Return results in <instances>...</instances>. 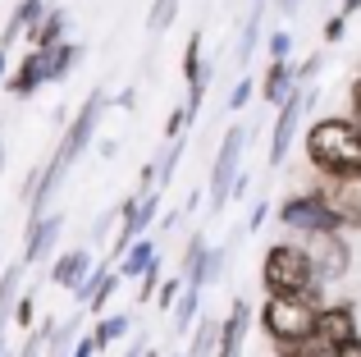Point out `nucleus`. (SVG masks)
<instances>
[{
	"label": "nucleus",
	"instance_id": "obj_23",
	"mask_svg": "<svg viewBox=\"0 0 361 357\" xmlns=\"http://www.w3.org/2000/svg\"><path fill=\"white\" fill-rule=\"evenodd\" d=\"M78 334H82V316H78V312L64 316V321L55 325L51 344H46V357H73V344H78Z\"/></svg>",
	"mask_w": 361,
	"mask_h": 357
},
{
	"label": "nucleus",
	"instance_id": "obj_18",
	"mask_svg": "<svg viewBox=\"0 0 361 357\" xmlns=\"http://www.w3.org/2000/svg\"><path fill=\"white\" fill-rule=\"evenodd\" d=\"M270 5H274V0H256L252 14H247V23H243V37H238V64H243V69L252 64L256 46H261V37H265V9H270Z\"/></svg>",
	"mask_w": 361,
	"mask_h": 357
},
{
	"label": "nucleus",
	"instance_id": "obj_20",
	"mask_svg": "<svg viewBox=\"0 0 361 357\" xmlns=\"http://www.w3.org/2000/svg\"><path fill=\"white\" fill-rule=\"evenodd\" d=\"M46 9H51V5H46V0H18V9H14V14H9L5 32H0V46H9V42H14V37H23V32H27V28H32V23H42V18H46Z\"/></svg>",
	"mask_w": 361,
	"mask_h": 357
},
{
	"label": "nucleus",
	"instance_id": "obj_44",
	"mask_svg": "<svg viewBox=\"0 0 361 357\" xmlns=\"http://www.w3.org/2000/svg\"><path fill=\"white\" fill-rule=\"evenodd\" d=\"M357 9H361V0H338V14H348V18H353Z\"/></svg>",
	"mask_w": 361,
	"mask_h": 357
},
{
	"label": "nucleus",
	"instance_id": "obj_39",
	"mask_svg": "<svg viewBox=\"0 0 361 357\" xmlns=\"http://www.w3.org/2000/svg\"><path fill=\"white\" fill-rule=\"evenodd\" d=\"M343 32H348V14H329V18H325V28H320V37H325L329 46L343 42Z\"/></svg>",
	"mask_w": 361,
	"mask_h": 357
},
{
	"label": "nucleus",
	"instance_id": "obj_9",
	"mask_svg": "<svg viewBox=\"0 0 361 357\" xmlns=\"http://www.w3.org/2000/svg\"><path fill=\"white\" fill-rule=\"evenodd\" d=\"M311 92L302 87H293L288 97L279 101V115H274V133H270V165H283L288 161V152H293V138H298V128H302V115H307V106H311Z\"/></svg>",
	"mask_w": 361,
	"mask_h": 357
},
{
	"label": "nucleus",
	"instance_id": "obj_27",
	"mask_svg": "<svg viewBox=\"0 0 361 357\" xmlns=\"http://www.w3.org/2000/svg\"><path fill=\"white\" fill-rule=\"evenodd\" d=\"M202 46H206L202 32H192V37H188V46H183V78H188V83L211 78V73H206V64H202Z\"/></svg>",
	"mask_w": 361,
	"mask_h": 357
},
{
	"label": "nucleus",
	"instance_id": "obj_30",
	"mask_svg": "<svg viewBox=\"0 0 361 357\" xmlns=\"http://www.w3.org/2000/svg\"><path fill=\"white\" fill-rule=\"evenodd\" d=\"M174 14H178V0H151V9H147V28H151V32H165V28L174 23Z\"/></svg>",
	"mask_w": 361,
	"mask_h": 357
},
{
	"label": "nucleus",
	"instance_id": "obj_46",
	"mask_svg": "<svg viewBox=\"0 0 361 357\" xmlns=\"http://www.w3.org/2000/svg\"><path fill=\"white\" fill-rule=\"evenodd\" d=\"M274 5H279L283 14H298V5H302V0H274Z\"/></svg>",
	"mask_w": 361,
	"mask_h": 357
},
{
	"label": "nucleus",
	"instance_id": "obj_47",
	"mask_svg": "<svg viewBox=\"0 0 361 357\" xmlns=\"http://www.w3.org/2000/svg\"><path fill=\"white\" fill-rule=\"evenodd\" d=\"M0 357H14V353H9V349H5V334H0Z\"/></svg>",
	"mask_w": 361,
	"mask_h": 357
},
{
	"label": "nucleus",
	"instance_id": "obj_12",
	"mask_svg": "<svg viewBox=\"0 0 361 357\" xmlns=\"http://www.w3.org/2000/svg\"><path fill=\"white\" fill-rule=\"evenodd\" d=\"M247 330H252V303L233 298L229 316H220V349H215V357H238L247 344Z\"/></svg>",
	"mask_w": 361,
	"mask_h": 357
},
{
	"label": "nucleus",
	"instance_id": "obj_48",
	"mask_svg": "<svg viewBox=\"0 0 361 357\" xmlns=\"http://www.w3.org/2000/svg\"><path fill=\"white\" fill-rule=\"evenodd\" d=\"M142 357H160V353H151V349H142Z\"/></svg>",
	"mask_w": 361,
	"mask_h": 357
},
{
	"label": "nucleus",
	"instance_id": "obj_17",
	"mask_svg": "<svg viewBox=\"0 0 361 357\" xmlns=\"http://www.w3.org/2000/svg\"><path fill=\"white\" fill-rule=\"evenodd\" d=\"M197 321H202V284L188 279L183 294H178V303L169 307V325H174V334H188Z\"/></svg>",
	"mask_w": 361,
	"mask_h": 357
},
{
	"label": "nucleus",
	"instance_id": "obj_4",
	"mask_svg": "<svg viewBox=\"0 0 361 357\" xmlns=\"http://www.w3.org/2000/svg\"><path fill=\"white\" fill-rule=\"evenodd\" d=\"M247 138L252 128L247 124H233L229 133L220 138V152H215V165H211V215H224L233 202V178L243 170V152H247Z\"/></svg>",
	"mask_w": 361,
	"mask_h": 357
},
{
	"label": "nucleus",
	"instance_id": "obj_31",
	"mask_svg": "<svg viewBox=\"0 0 361 357\" xmlns=\"http://www.w3.org/2000/svg\"><path fill=\"white\" fill-rule=\"evenodd\" d=\"M156 289H160V257H156V261H151V266L137 275V303H142V307L156 303Z\"/></svg>",
	"mask_w": 361,
	"mask_h": 357
},
{
	"label": "nucleus",
	"instance_id": "obj_24",
	"mask_svg": "<svg viewBox=\"0 0 361 357\" xmlns=\"http://www.w3.org/2000/svg\"><path fill=\"white\" fill-rule=\"evenodd\" d=\"M215 349H220V321L206 316V321L192 325V344H188V353H192V357H215Z\"/></svg>",
	"mask_w": 361,
	"mask_h": 357
},
{
	"label": "nucleus",
	"instance_id": "obj_38",
	"mask_svg": "<svg viewBox=\"0 0 361 357\" xmlns=\"http://www.w3.org/2000/svg\"><path fill=\"white\" fill-rule=\"evenodd\" d=\"M252 92H256V83L252 78H238V87L229 92V110H247V106H252Z\"/></svg>",
	"mask_w": 361,
	"mask_h": 357
},
{
	"label": "nucleus",
	"instance_id": "obj_1",
	"mask_svg": "<svg viewBox=\"0 0 361 357\" xmlns=\"http://www.w3.org/2000/svg\"><path fill=\"white\" fill-rule=\"evenodd\" d=\"M302 152H307L316 174L353 178L361 183V124L353 115H320L302 133Z\"/></svg>",
	"mask_w": 361,
	"mask_h": 357
},
{
	"label": "nucleus",
	"instance_id": "obj_41",
	"mask_svg": "<svg viewBox=\"0 0 361 357\" xmlns=\"http://www.w3.org/2000/svg\"><path fill=\"white\" fill-rule=\"evenodd\" d=\"M265 220H270V202H252V211H247V229L256 234Z\"/></svg>",
	"mask_w": 361,
	"mask_h": 357
},
{
	"label": "nucleus",
	"instance_id": "obj_16",
	"mask_svg": "<svg viewBox=\"0 0 361 357\" xmlns=\"http://www.w3.org/2000/svg\"><path fill=\"white\" fill-rule=\"evenodd\" d=\"M42 55H46V78H51V83H64V78H69V73L82 64L87 46H82V42H69V37H64L60 46H51V51H42Z\"/></svg>",
	"mask_w": 361,
	"mask_h": 357
},
{
	"label": "nucleus",
	"instance_id": "obj_42",
	"mask_svg": "<svg viewBox=\"0 0 361 357\" xmlns=\"http://www.w3.org/2000/svg\"><path fill=\"white\" fill-rule=\"evenodd\" d=\"M348 115L361 124V78H353V87H348Z\"/></svg>",
	"mask_w": 361,
	"mask_h": 357
},
{
	"label": "nucleus",
	"instance_id": "obj_2",
	"mask_svg": "<svg viewBox=\"0 0 361 357\" xmlns=\"http://www.w3.org/2000/svg\"><path fill=\"white\" fill-rule=\"evenodd\" d=\"M261 289L279 298H302V303L325 307V284L316 275V261H311L307 243H270L261 257Z\"/></svg>",
	"mask_w": 361,
	"mask_h": 357
},
{
	"label": "nucleus",
	"instance_id": "obj_45",
	"mask_svg": "<svg viewBox=\"0 0 361 357\" xmlns=\"http://www.w3.org/2000/svg\"><path fill=\"white\" fill-rule=\"evenodd\" d=\"M115 106H119V110H133V106H137V92H123V97L115 101Z\"/></svg>",
	"mask_w": 361,
	"mask_h": 357
},
{
	"label": "nucleus",
	"instance_id": "obj_21",
	"mask_svg": "<svg viewBox=\"0 0 361 357\" xmlns=\"http://www.w3.org/2000/svg\"><path fill=\"white\" fill-rule=\"evenodd\" d=\"M160 257V248H156V238H151V234H142V238H133V248L128 252H123V261H119V275L123 279H137L142 275V270H147L151 266V261H156Z\"/></svg>",
	"mask_w": 361,
	"mask_h": 357
},
{
	"label": "nucleus",
	"instance_id": "obj_8",
	"mask_svg": "<svg viewBox=\"0 0 361 357\" xmlns=\"http://www.w3.org/2000/svg\"><path fill=\"white\" fill-rule=\"evenodd\" d=\"M311 193H316L320 202L338 215L343 234L361 229V183H353V178H334V174H320L316 183H311Z\"/></svg>",
	"mask_w": 361,
	"mask_h": 357
},
{
	"label": "nucleus",
	"instance_id": "obj_50",
	"mask_svg": "<svg viewBox=\"0 0 361 357\" xmlns=\"http://www.w3.org/2000/svg\"><path fill=\"white\" fill-rule=\"evenodd\" d=\"M174 357H192V353H174Z\"/></svg>",
	"mask_w": 361,
	"mask_h": 357
},
{
	"label": "nucleus",
	"instance_id": "obj_49",
	"mask_svg": "<svg viewBox=\"0 0 361 357\" xmlns=\"http://www.w3.org/2000/svg\"><path fill=\"white\" fill-rule=\"evenodd\" d=\"M0 161H5V143H0Z\"/></svg>",
	"mask_w": 361,
	"mask_h": 357
},
{
	"label": "nucleus",
	"instance_id": "obj_14",
	"mask_svg": "<svg viewBox=\"0 0 361 357\" xmlns=\"http://www.w3.org/2000/svg\"><path fill=\"white\" fill-rule=\"evenodd\" d=\"M42 83H51V78H46V55L32 46V51H27L23 60H18V69H9L5 87L14 92V97H32V92L42 87Z\"/></svg>",
	"mask_w": 361,
	"mask_h": 357
},
{
	"label": "nucleus",
	"instance_id": "obj_40",
	"mask_svg": "<svg viewBox=\"0 0 361 357\" xmlns=\"http://www.w3.org/2000/svg\"><path fill=\"white\" fill-rule=\"evenodd\" d=\"M320 64H325V55H307V60H302L298 69H293V78H298L302 87H307V83H311V78H316V73H320Z\"/></svg>",
	"mask_w": 361,
	"mask_h": 357
},
{
	"label": "nucleus",
	"instance_id": "obj_29",
	"mask_svg": "<svg viewBox=\"0 0 361 357\" xmlns=\"http://www.w3.org/2000/svg\"><path fill=\"white\" fill-rule=\"evenodd\" d=\"M224 261H229V252H224V248H211V252H206V261H202V275H197L192 279V284H220V275H224Z\"/></svg>",
	"mask_w": 361,
	"mask_h": 357
},
{
	"label": "nucleus",
	"instance_id": "obj_11",
	"mask_svg": "<svg viewBox=\"0 0 361 357\" xmlns=\"http://www.w3.org/2000/svg\"><path fill=\"white\" fill-rule=\"evenodd\" d=\"M64 234V215L60 211H46L37 215V220H27V234H23V266H37V261H46L55 252V243H60Z\"/></svg>",
	"mask_w": 361,
	"mask_h": 357
},
{
	"label": "nucleus",
	"instance_id": "obj_7",
	"mask_svg": "<svg viewBox=\"0 0 361 357\" xmlns=\"http://www.w3.org/2000/svg\"><path fill=\"white\" fill-rule=\"evenodd\" d=\"M307 248H311V261H316V275H320V284H338V279L353 270V248H348V238H343V229H334V234H307Z\"/></svg>",
	"mask_w": 361,
	"mask_h": 357
},
{
	"label": "nucleus",
	"instance_id": "obj_28",
	"mask_svg": "<svg viewBox=\"0 0 361 357\" xmlns=\"http://www.w3.org/2000/svg\"><path fill=\"white\" fill-rule=\"evenodd\" d=\"M55 316H46L42 325H32V330H27V339H23V349H18L14 357H46V344H51V334H55Z\"/></svg>",
	"mask_w": 361,
	"mask_h": 357
},
{
	"label": "nucleus",
	"instance_id": "obj_3",
	"mask_svg": "<svg viewBox=\"0 0 361 357\" xmlns=\"http://www.w3.org/2000/svg\"><path fill=\"white\" fill-rule=\"evenodd\" d=\"M316 303H302V298H279V294H265L261 312V334L270 344H283V339H311L316 334Z\"/></svg>",
	"mask_w": 361,
	"mask_h": 357
},
{
	"label": "nucleus",
	"instance_id": "obj_36",
	"mask_svg": "<svg viewBox=\"0 0 361 357\" xmlns=\"http://www.w3.org/2000/svg\"><path fill=\"white\" fill-rule=\"evenodd\" d=\"M192 124V115H188V106H174L169 110V124H165V143H174V138H183V128Z\"/></svg>",
	"mask_w": 361,
	"mask_h": 357
},
{
	"label": "nucleus",
	"instance_id": "obj_32",
	"mask_svg": "<svg viewBox=\"0 0 361 357\" xmlns=\"http://www.w3.org/2000/svg\"><path fill=\"white\" fill-rule=\"evenodd\" d=\"M119 279H123V275H119L115 266H110V270H106V279H101V284H97V294H92V303H87L92 312H106V307H110V298H115Z\"/></svg>",
	"mask_w": 361,
	"mask_h": 357
},
{
	"label": "nucleus",
	"instance_id": "obj_25",
	"mask_svg": "<svg viewBox=\"0 0 361 357\" xmlns=\"http://www.w3.org/2000/svg\"><path fill=\"white\" fill-rule=\"evenodd\" d=\"M206 252H211L206 234H192V238L183 243V257H178V275H183V279H197V275H202V261H206Z\"/></svg>",
	"mask_w": 361,
	"mask_h": 357
},
{
	"label": "nucleus",
	"instance_id": "obj_15",
	"mask_svg": "<svg viewBox=\"0 0 361 357\" xmlns=\"http://www.w3.org/2000/svg\"><path fill=\"white\" fill-rule=\"evenodd\" d=\"M293 87H298V78H293V64L288 60H270V64H265V73H261V83H256L261 101H265V106H274V110H279V101L288 97Z\"/></svg>",
	"mask_w": 361,
	"mask_h": 357
},
{
	"label": "nucleus",
	"instance_id": "obj_5",
	"mask_svg": "<svg viewBox=\"0 0 361 357\" xmlns=\"http://www.w3.org/2000/svg\"><path fill=\"white\" fill-rule=\"evenodd\" d=\"M274 220H279L283 229H293V234H334V229H343L338 215L329 211L311 188L307 193H288L283 197V202L274 206Z\"/></svg>",
	"mask_w": 361,
	"mask_h": 357
},
{
	"label": "nucleus",
	"instance_id": "obj_43",
	"mask_svg": "<svg viewBox=\"0 0 361 357\" xmlns=\"http://www.w3.org/2000/svg\"><path fill=\"white\" fill-rule=\"evenodd\" d=\"M5 78H9V46H0V87H5Z\"/></svg>",
	"mask_w": 361,
	"mask_h": 357
},
{
	"label": "nucleus",
	"instance_id": "obj_13",
	"mask_svg": "<svg viewBox=\"0 0 361 357\" xmlns=\"http://www.w3.org/2000/svg\"><path fill=\"white\" fill-rule=\"evenodd\" d=\"M92 275V252L87 248H69V252H60V257H55V266H51V284L55 289H78L82 279Z\"/></svg>",
	"mask_w": 361,
	"mask_h": 357
},
{
	"label": "nucleus",
	"instance_id": "obj_6",
	"mask_svg": "<svg viewBox=\"0 0 361 357\" xmlns=\"http://www.w3.org/2000/svg\"><path fill=\"white\" fill-rule=\"evenodd\" d=\"M106 106H110L106 87H92L87 97H82V106H78V115H73V124L64 128L60 147H55V156H60L64 165H73V161H78V156L92 147V138H97V124H101V115H106Z\"/></svg>",
	"mask_w": 361,
	"mask_h": 357
},
{
	"label": "nucleus",
	"instance_id": "obj_19",
	"mask_svg": "<svg viewBox=\"0 0 361 357\" xmlns=\"http://www.w3.org/2000/svg\"><path fill=\"white\" fill-rule=\"evenodd\" d=\"M64 23H69V14L64 9H46V18L42 23H32L27 28V46H37V51H51V46H60L64 42Z\"/></svg>",
	"mask_w": 361,
	"mask_h": 357
},
{
	"label": "nucleus",
	"instance_id": "obj_37",
	"mask_svg": "<svg viewBox=\"0 0 361 357\" xmlns=\"http://www.w3.org/2000/svg\"><path fill=\"white\" fill-rule=\"evenodd\" d=\"M14 321L23 325V330H32V321H37V294H18V307H14Z\"/></svg>",
	"mask_w": 361,
	"mask_h": 357
},
{
	"label": "nucleus",
	"instance_id": "obj_22",
	"mask_svg": "<svg viewBox=\"0 0 361 357\" xmlns=\"http://www.w3.org/2000/svg\"><path fill=\"white\" fill-rule=\"evenodd\" d=\"M18 279H23V261H14V266L0 270V334H5V325L14 321V307H18Z\"/></svg>",
	"mask_w": 361,
	"mask_h": 357
},
{
	"label": "nucleus",
	"instance_id": "obj_10",
	"mask_svg": "<svg viewBox=\"0 0 361 357\" xmlns=\"http://www.w3.org/2000/svg\"><path fill=\"white\" fill-rule=\"evenodd\" d=\"M316 339L325 344L329 353L343 349V344L361 339V325H357V307L353 303H325L316 312Z\"/></svg>",
	"mask_w": 361,
	"mask_h": 357
},
{
	"label": "nucleus",
	"instance_id": "obj_34",
	"mask_svg": "<svg viewBox=\"0 0 361 357\" xmlns=\"http://www.w3.org/2000/svg\"><path fill=\"white\" fill-rule=\"evenodd\" d=\"M106 270H110V261H106V266H92V275L82 279L78 289H73V303H78V307H87V303H92V294H97V284L106 279Z\"/></svg>",
	"mask_w": 361,
	"mask_h": 357
},
{
	"label": "nucleus",
	"instance_id": "obj_33",
	"mask_svg": "<svg viewBox=\"0 0 361 357\" xmlns=\"http://www.w3.org/2000/svg\"><path fill=\"white\" fill-rule=\"evenodd\" d=\"M183 284H188L183 275H174V279H160V289H156V307H160V312H169V307L178 303V294H183Z\"/></svg>",
	"mask_w": 361,
	"mask_h": 357
},
{
	"label": "nucleus",
	"instance_id": "obj_35",
	"mask_svg": "<svg viewBox=\"0 0 361 357\" xmlns=\"http://www.w3.org/2000/svg\"><path fill=\"white\" fill-rule=\"evenodd\" d=\"M265 51H270V60H288V51H293V32H288V28L270 32V37H265Z\"/></svg>",
	"mask_w": 361,
	"mask_h": 357
},
{
	"label": "nucleus",
	"instance_id": "obj_26",
	"mask_svg": "<svg viewBox=\"0 0 361 357\" xmlns=\"http://www.w3.org/2000/svg\"><path fill=\"white\" fill-rule=\"evenodd\" d=\"M128 330H133V316H101L97 330H92V339H97L101 353H110V344H119Z\"/></svg>",
	"mask_w": 361,
	"mask_h": 357
}]
</instances>
